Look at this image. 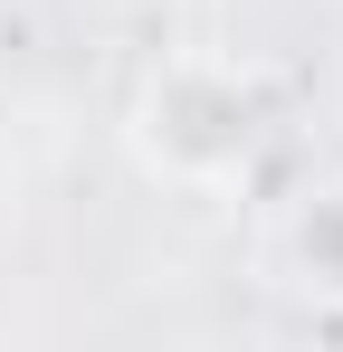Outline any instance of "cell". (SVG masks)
Masks as SVG:
<instances>
[{
    "label": "cell",
    "mask_w": 343,
    "mask_h": 352,
    "mask_svg": "<svg viewBox=\"0 0 343 352\" xmlns=\"http://www.w3.org/2000/svg\"><path fill=\"white\" fill-rule=\"evenodd\" d=\"M258 143V96L238 67H163L153 96H143V153L163 162L172 181H220L248 162Z\"/></svg>",
    "instance_id": "6da1fadb"
}]
</instances>
